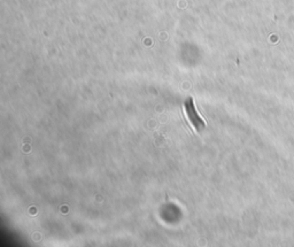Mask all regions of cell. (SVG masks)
<instances>
[{
    "label": "cell",
    "mask_w": 294,
    "mask_h": 247,
    "mask_svg": "<svg viewBox=\"0 0 294 247\" xmlns=\"http://www.w3.org/2000/svg\"><path fill=\"white\" fill-rule=\"evenodd\" d=\"M184 111H185V114H186L188 122L191 123L192 128H194V130L201 131L206 128V122L200 116V114L198 113V111L195 108V105H194V101H193V99L191 97L185 100Z\"/></svg>",
    "instance_id": "6da1fadb"
}]
</instances>
